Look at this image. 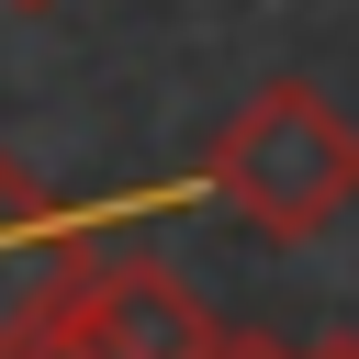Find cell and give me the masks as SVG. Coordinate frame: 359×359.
Listing matches in <instances>:
<instances>
[{
	"label": "cell",
	"instance_id": "6da1fadb",
	"mask_svg": "<svg viewBox=\"0 0 359 359\" xmlns=\"http://www.w3.org/2000/svg\"><path fill=\"white\" fill-rule=\"evenodd\" d=\"M202 191L269 236V247H303L325 236L348 202H359V123L314 90V79H269L236 101V123L202 146Z\"/></svg>",
	"mask_w": 359,
	"mask_h": 359
},
{
	"label": "cell",
	"instance_id": "7a4b0ae2",
	"mask_svg": "<svg viewBox=\"0 0 359 359\" xmlns=\"http://www.w3.org/2000/svg\"><path fill=\"white\" fill-rule=\"evenodd\" d=\"M112 224H123V213H79V202H56L34 168L0 157V359L22 348V325L67 292V269H79Z\"/></svg>",
	"mask_w": 359,
	"mask_h": 359
},
{
	"label": "cell",
	"instance_id": "3957f363",
	"mask_svg": "<svg viewBox=\"0 0 359 359\" xmlns=\"http://www.w3.org/2000/svg\"><path fill=\"white\" fill-rule=\"evenodd\" d=\"M67 314L112 359H202L213 348V314L191 303V280H168L157 258H112V247H90L67 269Z\"/></svg>",
	"mask_w": 359,
	"mask_h": 359
},
{
	"label": "cell",
	"instance_id": "277c9868",
	"mask_svg": "<svg viewBox=\"0 0 359 359\" xmlns=\"http://www.w3.org/2000/svg\"><path fill=\"white\" fill-rule=\"evenodd\" d=\"M11 359H112V348H101V337H90V325L67 314V292H56V303H45L34 325H22V348H11Z\"/></svg>",
	"mask_w": 359,
	"mask_h": 359
},
{
	"label": "cell",
	"instance_id": "5b68a950",
	"mask_svg": "<svg viewBox=\"0 0 359 359\" xmlns=\"http://www.w3.org/2000/svg\"><path fill=\"white\" fill-rule=\"evenodd\" d=\"M202 359H303L292 337H269V325H213V348Z\"/></svg>",
	"mask_w": 359,
	"mask_h": 359
},
{
	"label": "cell",
	"instance_id": "8992f818",
	"mask_svg": "<svg viewBox=\"0 0 359 359\" xmlns=\"http://www.w3.org/2000/svg\"><path fill=\"white\" fill-rule=\"evenodd\" d=\"M303 359H359V325H337V337H314Z\"/></svg>",
	"mask_w": 359,
	"mask_h": 359
},
{
	"label": "cell",
	"instance_id": "52a82bcc",
	"mask_svg": "<svg viewBox=\"0 0 359 359\" xmlns=\"http://www.w3.org/2000/svg\"><path fill=\"white\" fill-rule=\"evenodd\" d=\"M11 11H45V0H11Z\"/></svg>",
	"mask_w": 359,
	"mask_h": 359
}]
</instances>
